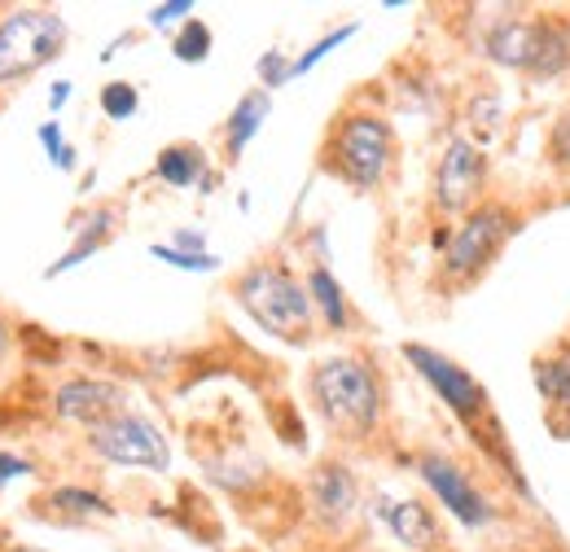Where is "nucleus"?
Listing matches in <instances>:
<instances>
[{"instance_id": "nucleus-24", "label": "nucleus", "mask_w": 570, "mask_h": 552, "mask_svg": "<svg viewBox=\"0 0 570 552\" xmlns=\"http://www.w3.org/2000/svg\"><path fill=\"white\" fill-rule=\"evenodd\" d=\"M352 36H356V27H338V31H330L325 40H316V45H312V49H307V53L294 62V75L312 70L316 62H321V58H325V53H330V49H338V45H343V40H352Z\"/></svg>"}, {"instance_id": "nucleus-14", "label": "nucleus", "mask_w": 570, "mask_h": 552, "mask_svg": "<svg viewBox=\"0 0 570 552\" xmlns=\"http://www.w3.org/2000/svg\"><path fill=\"white\" fill-rule=\"evenodd\" d=\"M268 110H273V97H268V88H255V92H246V97L233 106V115H228V124H224L228 158H242V149L250 145V137L264 128Z\"/></svg>"}, {"instance_id": "nucleus-30", "label": "nucleus", "mask_w": 570, "mask_h": 552, "mask_svg": "<svg viewBox=\"0 0 570 552\" xmlns=\"http://www.w3.org/2000/svg\"><path fill=\"white\" fill-rule=\"evenodd\" d=\"M4 343H9V329H4V321H0V351H4Z\"/></svg>"}, {"instance_id": "nucleus-5", "label": "nucleus", "mask_w": 570, "mask_h": 552, "mask_svg": "<svg viewBox=\"0 0 570 552\" xmlns=\"http://www.w3.org/2000/svg\"><path fill=\"white\" fill-rule=\"evenodd\" d=\"M488 58L531 75H562L570 62V27L558 18H500L483 36Z\"/></svg>"}, {"instance_id": "nucleus-8", "label": "nucleus", "mask_w": 570, "mask_h": 552, "mask_svg": "<svg viewBox=\"0 0 570 552\" xmlns=\"http://www.w3.org/2000/svg\"><path fill=\"white\" fill-rule=\"evenodd\" d=\"M88 447L110 461V465H132V470H167V438L158 425H149L137 413H115L97 425H88Z\"/></svg>"}, {"instance_id": "nucleus-21", "label": "nucleus", "mask_w": 570, "mask_h": 552, "mask_svg": "<svg viewBox=\"0 0 570 552\" xmlns=\"http://www.w3.org/2000/svg\"><path fill=\"white\" fill-rule=\"evenodd\" d=\"M53 504H58V509H71V513H92V518H110V513H115L101 495L79 491V486H58V491H53Z\"/></svg>"}, {"instance_id": "nucleus-19", "label": "nucleus", "mask_w": 570, "mask_h": 552, "mask_svg": "<svg viewBox=\"0 0 570 552\" xmlns=\"http://www.w3.org/2000/svg\"><path fill=\"white\" fill-rule=\"evenodd\" d=\"M207 53H212V27L198 22V18H189L185 31L176 36V58L180 62H203Z\"/></svg>"}, {"instance_id": "nucleus-10", "label": "nucleus", "mask_w": 570, "mask_h": 552, "mask_svg": "<svg viewBox=\"0 0 570 552\" xmlns=\"http://www.w3.org/2000/svg\"><path fill=\"white\" fill-rule=\"evenodd\" d=\"M417 470H422V479H426L430 491L443 500V509H448L452 518H461L465 526H483V522L492 518V509H488V500L479 495V486L470 483V474H461L448 456L426 452V456L417 461Z\"/></svg>"}, {"instance_id": "nucleus-11", "label": "nucleus", "mask_w": 570, "mask_h": 552, "mask_svg": "<svg viewBox=\"0 0 570 552\" xmlns=\"http://www.w3.org/2000/svg\"><path fill=\"white\" fill-rule=\"evenodd\" d=\"M53 413L62 421H79V425H97L106 416L124 413V391L115 382H97V377H75L53 395Z\"/></svg>"}, {"instance_id": "nucleus-2", "label": "nucleus", "mask_w": 570, "mask_h": 552, "mask_svg": "<svg viewBox=\"0 0 570 552\" xmlns=\"http://www.w3.org/2000/svg\"><path fill=\"white\" fill-rule=\"evenodd\" d=\"M237 303L250 312L259 329H268L282 343L312 338V294L298 276L282 264H255L237 276Z\"/></svg>"}, {"instance_id": "nucleus-13", "label": "nucleus", "mask_w": 570, "mask_h": 552, "mask_svg": "<svg viewBox=\"0 0 570 552\" xmlns=\"http://www.w3.org/2000/svg\"><path fill=\"white\" fill-rule=\"evenodd\" d=\"M377 518L391 526V535H395L404 549H430V544L439 540L434 513H430L422 500H391V495H377Z\"/></svg>"}, {"instance_id": "nucleus-28", "label": "nucleus", "mask_w": 570, "mask_h": 552, "mask_svg": "<svg viewBox=\"0 0 570 552\" xmlns=\"http://www.w3.org/2000/svg\"><path fill=\"white\" fill-rule=\"evenodd\" d=\"M22 474H31V465L18 461V456H9V452H0V486L13 483V479H22Z\"/></svg>"}, {"instance_id": "nucleus-9", "label": "nucleus", "mask_w": 570, "mask_h": 552, "mask_svg": "<svg viewBox=\"0 0 570 552\" xmlns=\"http://www.w3.org/2000/svg\"><path fill=\"white\" fill-rule=\"evenodd\" d=\"M483 180H488V158L479 145L470 140H448L443 158H439V171H434V203L443 215H470L479 194H483Z\"/></svg>"}, {"instance_id": "nucleus-15", "label": "nucleus", "mask_w": 570, "mask_h": 552, "mask_svg": "<svg viewBox=\"0 0 570 552\" xmlns=\"http://www.w3.org/2000/svg\"><path fill=\"white\" fill-rule=\"evenodd\" d=\"M203 171H207L203 149H198V145H185V140H180V145H167V149L158 154V162H154V176H158L163 185H176V189L198 185Z\"/></svg>"}, {"instance_id": "nucleus-26", "label": "nucleus", "mask_w": 570, "mask_h": 552, "mask_svg": "<svg viewBox=\"0 0 570 552\" xmlns=\"http://www.w3.org/2000/svg\"><path fill=\"white\" fill-rule=\"evenodd\" d=\"M259 75H264V88H282L285 79L294 75V62H285L282 53H268V58L259 62Z\"/></svg>"}, {"instance_id": "nucleus-29", "label": "nucleus", "mask_w": 570, "mask_h": 552, "mask_svg": "<svg viewBox=\"0 0 570 552\" xmlns=\"http://www.w3.org/2000/svg\"><path fill=\"white\" fill-rule=\"evenodd\" d=\"M67 97H71V83H67V79H58V83H53V110H62V106H67Z\"/></svg>"}, {"instance_id": "nucleus-27", "label": "nucleus", "mask_w": 570, "mask_h": 552, "mask_svg": "<svg viewBox=\"0 0 570 552\" xmlns=\"http://www.w3.org/2000/svg\"><path fill=\"white\" fill-rule=\"evenodd\" d=\"M185 13H194V0H171V4H158V9H149V22H154V27H167V22L185 18Z\"/></svg>"}, {"instance_id": "nucleus-31", "label": "nucleus", "mask_w": 570, "mask_h": 552, "mask_svg": "<svg viewBox=\"0 0 570 552\" xmlns=\"http://www.w3.org/2000/svg\"><path fill=\"white\" fill-rule=\"evenodd\" d=\"M4 552H40V549H27V544H18V549H4Z\"/></svg>"}, {"instance_id": "nucleus-18", "label": "nucleus", "mask_w": 570, "mask_h": 552, "mask_svg": "<svg viewBox=\"0 0 570 552\" xmlns=\"http://www.w3.org/2000/svg\"><path fill=\"white\" fill-rule=\"evenodd\" d=\"M535 386L553 408H570V355H553L535 364Z\"/></svg>"}, {"instance_id": "nucleus-20", "label": "nucleus", "mask_w": 570, "mask_h": 552, "mask_svg": "<svg viewBox=\"0 0 570 552\" xmlns=\"http://www.w3.org/2000/svg\"><path fill=\"white\" fill-rule=\"evenodd\" d=\"M137 106H141V97H137L132 83H106L101 88V115L106 119H132Z\"/></svg>"}, {"instance_id": "nucleus-16", "label": "nucleus", "mask_w": 570, "mask_h": 552, "mask_svg": "<svg viewBox=\"0 0 570 552\" xmlns=\"http://www.w3.org/2000/svg\"><path fill=\"white\" fill-rule=\"evenodd\" d=\"M307 294L321 307V316L330 321V329H347V298H343V285L330 276V268L307 273Z\"/></svg>"}, {"instance_id": "nucleus-7", "label": "nucleus", "mask_w": 570, "mask_h": 552, "mask_svg": "<svg viewBox=\"0 0 570 552\" xmlns=\"http://www.w3.org/2000/svg\"><path fill=\"white\" fill-rule=\"evenodd\" d=\"M518 215L500 203H483L465 215V224L448 237V255H443V273L452 280H474L492 259L500 255V246L513 237Z\"/></svg>"}, {"instance_id": "nucleus-4", "label": "nucleus", "mask_w": 570, "mask_h": 552, "mask_svg": "<svg viewBox=\"0 0 570 552\" xmlns=\"http://www.w3.org/2000/svg\"><path fill=\"white\" fill-rule=\"evenodd\" d=\"M325 171H334L343 185L352 189H377L391 171V158H395V137H391V124L382 115H343L330 137H325Z\"/></svg>"}, {"instance_id": "nucleus-22", "label": "nucleus", "mask_w": 570, "mask_h": 552, "mask_svg": "<svg viewBox=\"0 0 570 552\" xmlns=\"http://www.w3.org/2000/svg\"><path fill=\"white\" fill-rule=\"evenodd\" d=\"M549 162L570 176V106L553 119V128H549Z\"/></svg>"}, {"instance_id": "nucleus-23", "label": "nucleus", "mask_w": 570, "mask_h": 552, "mask_svg": "<svg viewBox=\"0 0 570 552\" xmlns=\"http://www.w3.org/2000/svg\"><path fill=\"white\" fill-rule=\"evenodd\" d=\"M154 259H163V264H176V268H185V273H212L215 255H194V250H180V246H154Z\"/></svg>"}, {"instance_id": "nucleus-25", "label": "nucleus", "mask_w": 570, "mask_h": 552, "mask_svg": "<svg viewBox=\"0 0 570 552\" xmlns=\"http://www.w3.org/2000/svg\"><path fill=\"white\" fill-rule=\"evenodd\" d=\"M40 145L53 154V162L58 167H71L75 162V154H71V145L62 140V132H58V124H40Z\"/></svg>"}, {"instance_id": "nucleus-3", "label": "nucleus", "mask_w": 570, "mask_h": 552, "mask_svg": "<svg viewBox=\"0 0 570 552\" xmlns=\"http://www.w3.org/2000/svg\"><path fill=\"white\" fill-rule=\"evenodd\" d=\"M404 359L426 377L430 386L439 391V400L452 408V416L497 456V461H504V465H513L509 461V452H504V434H500V421L497 413H492V404H488V391L456 364V359H448V355H439V351H430V346L422 343H409L404 346ZM518 470V465H513Z\"/></svg>"}, {"instance_id": "nucleus-12", "label": "nucleus", "mask_w": 570, "mask_h": 552, "mask_svg": "<svg viewBox=\"0 0 570 552\" xmlns=\"http://www.w3.org/2000/svg\"><path fill=\"white\" fill-rule=\"evenodd\" d=\"M312 513L334 531L356 513V479L347 465H321L312 474Z\"/></svg>"}, {"instance_id": "nucleus-1", "label": "nucleus", "mask_w": 570, "mask_h": 552, "mask_svg": "<svg viewBox=\"0 0 570 552\" xmlns=\"http://www.w3.org/2000/svg\"><path fill=\"white\" fill-rule=\"evenodd\" d=\"M307 391H312V404L316 413L325 416L338 434L347 438H364L377 430V416H382V386H377V373L356 359V355H334V359H321L307 377Z\"/></svg>"}, {"instance_id": "nucleus-6", "label": "nucleus", "mask_w": 570, "mask_h": 552, "mask_svg": "<svg viewBox=\"0 0 570 552\" xmlns=\"http://www.w3.org/2000/svg\"><path fill=\"white\" fill-rule=\"evenodd\" d=\"M67 45V18L53 9H13L0 18V83H18Z\"/></svg>"}, {"instance_id": "nucleus-17", "label": "nucleus", "mask_w": 570, "mask_h": 552, "mask_svg": "<svg viewBox=\"0 0 570 552\" xmlns=\"http://www.w3.org/2000/svg\"><path fill=\"white\" fill-rule=\"evenodd\" d=\"M110 224H115V210L110 207H101V210H92L83 224H79V241H75V250L71 255H62V264H53V276L58 273H67V268H75L79 259H88L101 241H106V233H110Z\"/></svg>"}]
</instances>
